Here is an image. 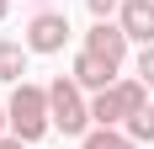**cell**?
<instances>
[{"label":"cell","mask_w":154,"mask_h":149,"mask_svg":"<svg viewBox=\"0 0 154 149\" xmlns=\"http://www.w3.org/2000/svg\"><path fill=\"white\" fill-rule=\"evenodd\" d=\"M64 37H69V16L64 11H37L32 27H27V48L32 53H59Z\"/></svg>","instance_id":"3957f363"},{"label":"cell","mask_w":154,"mask_h":149,"mask_svg":"<svg viewBox=\"0 0 154 149\" xmlns=\"http://www.w3.org/2000/svg\"><path fill=\"white\" fill-rule=\"evenodd\" d=\"M85 149H138V144L117 128H96V133H85Z\"/></svg>","instance_id":"30bf717a"},{"label":"cell","mask_w":154,"mask_h":149,"mask_svg":"<svg viewBox=\"0 0 154 149\" xmlns=\"http://www.w3.org/2000/svg\"><path fill=\"white\" fill-rule=\"evenodd\" d=\"M85 5H91V11H96V21H106L112 11H122V0H85Z\"/></svg>","instance_id":"4fadbf2b"},{"label":"cell","mask_w":154,"mask_h":149,"mask_svg":"<svg viewBox=\"0 0 154 149\" xmlns=\"http://www.w3.org/2000/svg\"><path fill=\"white\" fill-rule=\"evenodd\" d=\"M128 138L133 144H154V106H143V112L128 117Z\"/></svg>","instance_id":"8fae6325"},{"label":"cell","mask_w":154,"mask_h":149,"mask_svg":"<svg viewBox=\"0 0 154 149\" xmlns=\"http://www.w3.org/2000/svg\"><path fill=\"white\" fill-rule=\"evenodd\" d=\"M0 16H5V0H0Z\"/></svg>","instance_id":"9a60e30c"},{"label":"cell","mask_w":154,"mask_h":149,"mask_svg":"<svg viewBox=\"0 0 154 149\" xmlns=\"http://www.w3.org/2000/svg\"><path fill=\"white\" fill-rule=\"evenodd\" d=\"M5 117H11V133H16V138L37 144V138L48 133V122H53V117H48V90H43V85H16Z\"/></svg>","instance_id":"6da1fadb"},{"label":"cell","mask_w":154,"mask_h":149,"mask_svg":"<svg viewBox=\"0 0 154 149\" xmlns=\"http://www.w3.org/2000/svg\"><path fill=\"white\" fill-rule=\"evenodd\" d=\"M117 21H122V32L133 43H154V0H122Z\"/></svg>","instance_id":"5b68a950"},{"label":"cell","mask_w":154,"mask_h":149,"mask_svg":"<svg viewBox=\"0 0 154 149\" xmlns=\"http://www.w3.org/2000/svg\"><path fill=\"white\" fill-rule=\"evenodd\" d=\"M122 117H128V106H122V96H117V85L96 90V101H91V122L96 128H112V122H122Z\"/></svg>","instance_id":"52a82bcc"},{"label":"cell","mask_w":154,"mask_h":149,"mask_svg":"<svg viewBox=\"0 0 154 149\" xmlns=\"http://www.w3.org/2000/svg\"><path fill=\"white\" fill-rule=\"evenodd\" d=\"M128 43H133V37L122 32V21H96V27L85 32V48H91L96 59H106V64H122L128 59Z\"/></svg>","instance_id":"277c9868"},{"label":"cell","mask_w":154,"mask_h":149,"mask_svg":"<svg viewBox=\"0 0 154 149\" xmlns=\"http://www.w3.org/2000/svg\"><path fill=\"white\" fill-rule=\"evenodd\" d=\"M21 69H27V48L21 43H11V37H5V43H0V80H21Z\"/></svg>","instance_id":"ba28073f"},{"label":"cell","mask_w":154,"mask_h":149,"mask_svg":"<svg viewBox=\"0 0 154 149\" xmlns=\"http://www.w3.org/2000/svg\"><path fill=\"white\" fill-rule=\"evenodd\" d=\"M117 96H122V106H128V117L149 106V85H143V80H117Z\"/></svg>","instance_id":"9c48e42d"},{"label":"cell","mask_w":154,"mask_h":149,"mask_svg":"<svg viewBox=\"0 0 154 149\" xmlns=\"http://www.w3.org/2000/svg\"><path fill=\"white\" fill-rule=\"evenodd\" d=\"M21 144H27V138H16V133H11V138H0V149H21Z\"/></svg>","instance_id":"5bb4252c"},{"label":"cell","mask_w":154,"mask_h":149,"mask_svg":"<svg viewBox=\"0 0 154 149\" xmlns=\"http://www.w3.org/2000/svg\"><path fill=\"white\" fill-rule=\"evenodd\" d=\"M0 122H5V117H0Z\"/></svg>","instance_id":"2e32d148"},{"label":"cell","mask_w":154,"mask_h":149,"mask_svg":"<svg viewBox=\"0 0 154 149\" xmlns=\"http://www.w3.org/2000/svg\"><path fill=\"white\" fill-rule=\"evenodd\" d=\"M48 117H53V128L59 133H85V122H91V106L80 101V85L75 80H53L48 85Z\"/></svg>","instance_id":"7a4b0ae2"},{"label":"cell","mask_w":154,"mask_h":149,"mask_svg":"<svg viewBox=\"0 0 154 149\" xmlns=\"http://www.w3.org/2000/svg\"><path fill=\"white\" fill-rule=\"evenodd\" d=\"M112 74H117V64H106V59H96L91 48H85V53L75 59V74H69V80H75L80 90H112Z\"/></svg>","instance_id":"8992f818"},{"label":"cell","mask_w":154,"mask_h":149,"mask_svg":"<svg viewBox=\"0 0 154 149\" xmlns=\"http://www.w3.org/2000/svg\"><path fill=\"white\" fill-rule=\"evenodd\" d=\"M138 80L154 85V43H143V53H138Z\"/></svg>","instance_id":"7c38bea8"}]
</instances>
